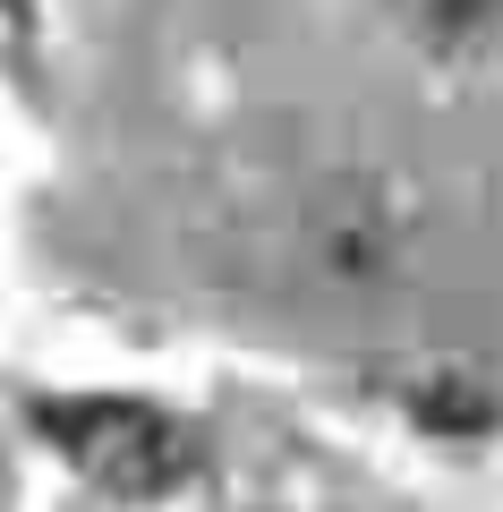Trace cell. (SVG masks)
Listing matches in <instances>:
<instances>
[{"instance_id":"6da1fadb","label":"cell","mask_w":503,"mask_h":512,"mask_svg":"<svg viewBox=\"0 0 503 512\" xmlns=\"http://www.w3.org/2000/svg\"><path fill=\"white\" fill-rule=\"evenodd\" d=\"M52 453L69 470H86L111 495H171L197 453H188V427H171L154 402H128V393H86V402H43L35 410Z\"/></svg>"},{"instance_id":"7a4b0ae2","label":"cell","mask_w":503,"mask_h":512,"mask_svg":"<svg viewBox=\"0 0 503 512\" xmlns=\"http://www.w3.org/2000/svg\"><path fill=\"white\" fill-rule=\"evenodd\" d=\"M307 256L333 282H393L418 256V214L401 205V188L384 171H342L307 205Z\"/></svg>"},{"instance_id":"3957f363","label":"cell","mask_w":503,"mask_h":512,"mask_svg":"<svg viewBox=\"0 0 503 512\" xmlns=\"http://www.w3.org/2000/svg\"><path fill=\"white\" fill-rule=\"evenodd\" d=\"M393 9L444 60H469V52H495L503 43V0H393Z\"/></svg>"}]
</instances>
